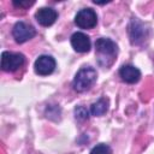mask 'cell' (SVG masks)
I'll use <instances>...</instances> for the list:
<instances>
[{
  "label": "cell",
  "instance_id": "cell-1",
  "mask_svg": "<svg viewBox=\"0 0 154 154\" xmlns=\"http://www.w3.org/2000/svg\"><path fill=\"white\" fill-rule=\"evenodd\" d=\"M95 51H96L97 63L102 67H108L116 60V57L118 53V47H117L116 42H113L111 38L100 37L95 42Z\"/></svg>",
  "mask_w": 154,
  "mask_h": 154
},
{
  "label": "cell",
  "instance_id": "cell-2",
  "mask_svg": "<svg viewBox=\"0 0 154 154\" xmlns=\"http://www.w3.org/2000/svg\"><path fill=\"white\" fill-rule=\"evenodd\" d=\"M96 77H97V73L94 67H90V66L82 67L76 73L73 82H72V87L76 91L83 93V91L88 90L95 83Z\"/></svg>",
  "mask_w": 154,
  "mask_h": 154
},
{
  "label": "cell",
  "instance_id": "cell-3",
  "mask_svg": "<svg viewBox=\"0 0 154 154\" xmlns=\"http://www.w3.org/2000/svg\"><path fill=\"white\" fill-rule=\"evenodd\" d=\"M24 55L20 53L2 52L1 54V69L6 72H13L24 65Z\"/></svg>",
  "mask_w": 154,
  "mask_h": 154
},
{
  "label": "cell",
  "instance_id": "cell-4",
  "mask_svg": "<svg viewBox=\"0 0 154 154\" xmlns=\"http://www.w3.org/2000/svg\"><path fill=\"white\" fill-rule=\"evenodd\" d=\"M75 23L81 29H91L97 23V16L91 8H83L77 12L75 17Z\"/></svg>",
  "mask_w": 154,
  "mask_h": 154
},
{
  "label": "cell",
  "instance_id": "cell-5",
  "mask_svg": "<svg viewBox=\"0 0 154 154\" xmlns=\"http://www.w3.org/2000/svg\"><path fill=\"white\" fill-rule=\"evenodd\" d=\"M12 35L18 43H23L32 38L36 35V30L24 22H17L12 29Z\"/></svg>",
  "mask_w": 154,
  "mask_h": 154
},
{
  "label": "cell",
  "instance_id": "cell-6",
  "mask_svg": "<svg viewBox=\"0 0 154 154\" xmlns=\"http://www.w3.org/2000/svg\"><path fill=\"white\" fill-rule=\"evenodd\" d=\"M129 36L132 45L142 43L147 36V29L144 28V24L140 22L137 18L131 19V23L129 25Z\"/></svg>",
  "mask_w": 154,
  "mask_h": 154
},
{
  "label": "cell",
  "instance_id": "cell-7",
  "mask_svg": "<svg viewBox=\"0 0 154 154\" xmlns=\"http://www.w3.org/2000/svg\"><path fill=\"white\" fill-rule=\"evenodd\" d=\"M55 69V60L51 55H40L34 64V70L40 76H48Z\"/></svg>",
  "mask_w": 154,
  "mask_h": 154
},
{
  "label": "cell",
  "instance_id": "cell-8",
  "mask_svg": "<svg viewBox=\"0 0 154 154\" xmlns=\"http://www.w3.org/2000/svg\"><path fill=\"white\" fill-rule=\"evenodd\" d=\"M35 18H36V20H37L41 25H43V26H49V25H52V24L57 20L58 13H57L55 10H53V8H51V7H42V8H40V10L35 13Z\"/></svg>",
  "mask_w": 154,
  "mask_h": 154
},
{
  "label": "cell",
  "instance_id": "cell-9",
  "mask_svg": "<svg viewBox=\"0 0 154 154\" xmlns=\"http://www.w3.org/2000/svg\"><path fill=\"white\" fill-rule=\"evenodd\" d=\"M71 45L76 52L85 53L90 49V38L83 32H75L71 36Z\"/></svg>",
  "mask_w": 154,
  "mask_h": 154
},
{
  "label": "cell",
  "instance_id": "cell-10",
  "mask_svg": "<svg viewBox=\"0 0 154 154\" xmlns=\"http://www.w3.org/2000/svg\"><path fill=\"white\" fill-rule=\"evenodd\" d=\"M119 76L122 77V79L126 83H136L140 77H141V72L137 67L132 66V65H123L119 69Z\"/></svg>",
  "mask_w": 154,
  "mask_h": 154
},
{
  "label": "cell",
  "instance_id": "cell-11",
  "mask_svg": "<svg viewBox=\"0 0 154 154\" xmlns=\"http://www.w3.org/2000/svg\"><path fill=\"white\" fill-rule=\"evenodd\" d=\"M108 109V99L106 97H100L96 102H94L90 107V113L93 116H102L107 112Z\"/></svg>",
  "mask_w": 154,
  "mask_h": 154
},
{
  "label": "cell",
  "instance_id": "cell-12",
  "mask_svg": "<svg viewBox=\"0 0 154 154\" xmlns=\"http://www.w3.org/2000/svg\"><path fill=\"white\" fill-rule=\"evenodd\" d=\"M90 154H112V149L108 144L100 143L90 150Z\"/></svg>",
  "mask_w": 154,
  "mask_h": 154
},
{
  "label": "cell",
  "instance_id": "cell-13",
  "mask_svg": "<svg viewBox=\"0 0 154 154\" xmlns=\"http://www.w3.org/2000/svg\"><path fill=\"white\" fill-rule=\"evenodd\" d=\"M75 116H76L77 119H79V120H84V119H88V117H89V112L87 111L85 107H83V106H77V107L75 108Z\"/></svg>",
  "mask_w": 154,
  "mask_h": 154
},
{
  "label": "cell",
  "instance_id": "cell-14",
  "mask_svg": "<svg viewBox=\"0 0 154 154\" xmlns=\"http://www.w3.org/2000/svg\"><path fill=\"white\" fill-rule=\"evenodd\" d=\"M35 1H13V5L16 7H22V8H26V7H30L31 5H34Z\"/></svg>",
  "mask_w": 154,
  "mask_h": 154
}]
</instances>
